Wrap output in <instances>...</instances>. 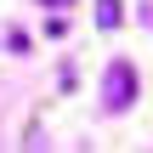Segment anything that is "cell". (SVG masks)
<instances>
[{
  "label": "cell",
  "mask_w": 153,
  "mask_h": 153,
  "mask_svg": "<svg viewBox=\"0 0 153 153\" xmlns=\"http://www.w3.org/2000/svg\"><path fill=\"white\" fill-rule=\"evenodd\" d=\"M119 0H97V28H119Z\"/></svg>",
  "instance_id": "obj_2"
},
{
  "label": "cell",
  "mask_w": 153,
  "mask_h": 153,
  "mask_svg": "<svg viewBox=\"0 0 153 153\" xmlns=\"http://www.w3.org/2000/svg\"><path fill=\"white\" fill-rule=\"evenodd\" d=\"M40 6H74V0H40Z\"/></svg>",
  "instance_id": "obj_3"
},
{
  "label": "cell",
  "mask_w": 153,
  "mask_h": 153,
  "mask_svg": "<svg viewBox=\"0 0 153 153\" xmlns=\"http://www.w3.org/2000/svg\"><path fill=\"white\" fill-rule=\"evenodd\" d=\"M131 102H136V68H131L125 57H114L108 74H102V108H108V114H125Z\"/></svg>",
  "instance_id": "obj_1"
}]
</instances>
